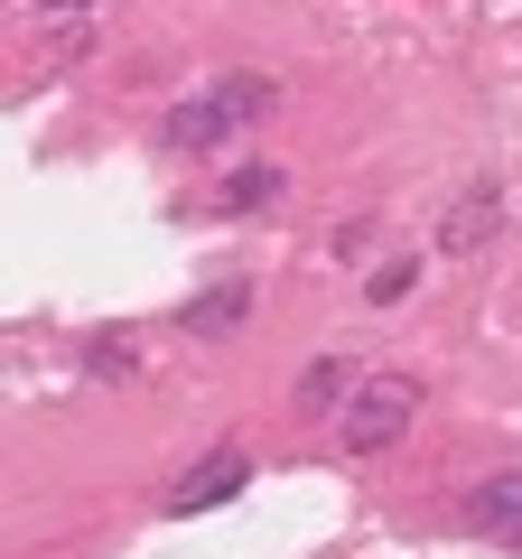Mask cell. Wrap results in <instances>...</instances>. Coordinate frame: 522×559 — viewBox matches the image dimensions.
<instances>
[{"label":"cell","mask_w":522,"mask_h":559,"mask_svg":"<svg viewBox=\"0 0 522 559\" xmlns=\"http://www.w3.org/2000/svg\"><path fill=\"white\" fill-rule=\"evenodd\" d=\"M458 522H466V532H485V540H503V550H522V466L466 485V495H458Z\"/></svg>","instance_id":"cell-5"},{"label":"cell","mask_w":522,"mask_h":559,"mask_svg":"<svg viewBox=\"0 0 522 559\" xmlns=\"http://www.w3.org/2000/svg\"><path fill=\"white\" fill-rule=\"evenodd\" d=\"M281 187H289V168H271V159H252V168H224V187H215V215H261V205H281Z\"/></svg>","instance_id":"cell-7"},{"label":"cell","mask_w":522,"mask_h":559,"mask_svg":"<svg viewBox=\"0 0 522 559\" xmlns=\"http://www.w3.org/2000/svg\"><path fill=\"white\" fill-rule=\"evenodd\" d=\"M242 485H252V457H242V448H205V457L159 495V513L168 522H197V513H215V503H234Z\"/></svg>","instance_id":"cell-3"},{"label":"cell","mask_w":522,"mask_h":559,"mask_svg":"<svg viewBox=\"0 0 522 559\" xmlns=\"http://www.w3.org/2000/svg\"><path fill=\"white\" fill-rule=\"evenodd\" d=\"M345 401H355V364L345 355H327V364L299 373V411H345Z\"/></svg>","instance_id":"cell-9"},{"label":"cell","mask_w":522,"mask_h":559,"mask_svg":"<svg viewBox=\"0 0 522 559\" xmlns=\"http://www.w3.org/2000/svg\"><path fill=\"white\" fill-rule=\"evenodd\" d=\"M28 10H84V0H28Z\"/></svg>","instance_id":"cell-11"},{"label":"cell","mask_w":522,"mask_h":559,"mask_svg":"<svg viewBox=\"0 0 522 559\" xmlns=\"http://www.w3.org/2000/svg\"><path fill=\"white\" fill-rule=\"evenodd\" d=\"M281 112V84L271 75H224V84H197V94L178 103V112L159 121V150H178V159H197V150H224L234 131H252V121Z\"/></svg>","instance_id":"cell-1"},{"label":"cell","mask_w":522,"mask_h":559,"mask_svg":"<svg viewBox=\"0 0 522 559\" xmlns=\"http://www.w3.org/2000/svg\"><path fill=\"white\" fill-rule=\"evenodd\" d=\"M84 373H94V382H131V373H141V336H131V326L84 336Z\"/></svg>","instance_id":"cell-8"},{"label":"cell","mask_w":522,"mask_h":559,"mask_svg":"<svg viewBox=\"0 0 522 559\" xmlns=\"http://www.w3.org/2000/svg\"><path fill=\"white\" fill-rule=\"evenodd\" d=\"M495 224H503V187L495 178L458 187V205L439 215V261H476L485 242H495Z\"/></svg>","instance_id":"cell-4"},{"label":"cell","mask_w":522,"mask_h":559,"mask_svg":"<svg viewBox=\"0 0 522 559\" xmlns=\"http://www.w3.org/2000/svg\"><path fill=\"white\" fill-rule=\"evenodd\" d=\"M420 419V382L411 373H373V382H355V401L336 411V448H355V457H373V448H392Z\"/></svg>","instance_id":"cell-2"},{"label":"cell","mask_w":522,"mask_h":559,"mask_svg":"<svg viewBox=\"0 0 522 559\" xmlns=\"http://www.w3.org/2000/svg\"><path fill=\"white\" fill-rule=\"evenodd\" d=\"M242 318H252V280H224V289H197V299L178 308V336H205V345H215V336H234Z\"/></svg>","instance_id":"cell-6"},{"label":"cell","mask_w":522,"mask_h":559,"mask_svg":"<svg viewBox=\"0 0 522 559\" xmlns=\"http://www.w3.org/2000/svg\"><path fill=\"white\" fill-rule=\"evenodd\" d=\"M411 289H420V261H392V271H373V299H382V308L411 299Z\"/></svg>","instance_id":"cell-10"}]
</instances>
